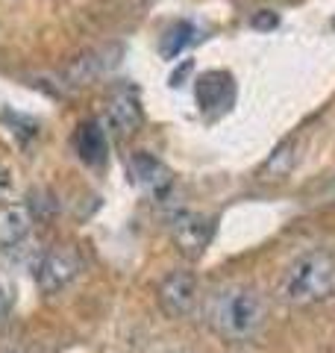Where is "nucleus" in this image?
<instances>
[{
  "label": "nucleus",
  "mask_w": 335,
  "mask_h": 353,
  "mask_svg": "<svg viewBox=\"0 0 335 353\" xmlns=\"http://www.w3.org/2000/svg\"><path fill=\"white\" fill-rule=\"evenodd\" d=\"M250 24H253L256 30H274V27L279 24V18H276L274 12H267V9H265V12H259V15H256V18L250 21Z\"/></svg>",
  "instance_id": "13"
},
{
  "label": "nucleus",
  "mask_w": 335,
  "mask_h": 353,
  "mask_svg": "<svg viewBox=\"0 0 335 353\" xmlns=\"http://www.w3.org/2000/svg\"><path fill=\"white\" fill-rule=\"evenodd\" d=\"M6 312H9V294H6L3 285H0V321L6 318Z\"/></svg>",
  "instance_id": "14"
},
{
  "label": "nucleus",
  "mask_w": 335,
  "mask_h": 353,
  "mask_svg": "<svg viewBox=\"0 0 335 353\" xmlns=\"http://www.w3.org/2000/svg\"><path fill=\"white\" fill-rule=\"evenodd\" d=\"M335 292V256L329 250H306L285 268L283 294L285 303L292 306H312L321 303Z\"/></svg>",
  "instance_id": "2"
},
{
  "label": "nucleus",
  "mask_w": 335,
  "mask_h": 353,
  "mask_svg": "<svg viewBox=\"0 0 335 353\" xmlns=\"http://www.w3.org/2000/svg\"><path fill=\"white\" fill-rule=\"evenodd\" d=\"M294 162H297V141L285 139L283 145H279L271 157L265 159V165L259 168V176H262V180H283V176L292 174Z\"/></svg>",
  "instance_id": "12"
},
{
  "label": "nucleus",
  "mask_w": 335,
  "mask_h": 353,
  "mask_svg": "<svg viewBox=\"0 0 335 353\" xmlns=\"http://www.w3.org/2000/svg\"><path fill=\"white\" fill-rule=\"evenodd\" d=\"M197 303V277L192 271L168 274L159 285V306L168 318H185Z\"/></svg>",
  "instance_id": "4"
},
{
  "label": "nucleus",
  "mask_w": 335,
  "mask_h": 353,
  "mask_svg": "<svg viewBox=\"0 0 335 353\" xmlns=\"http://www.w3.org/2000/svg\"><path fill=\"white\" fill-rule=\"evenodd\" d=\"M197 39H200V32H197V27L192 24V21H176V24H171V27L162 32L159 53H162L165 59H176L185 48H192Z\"/></svg>",
  "instance_id": "10"
},
{
  "label": "nucleus",
  "mask_w": 335,
  "mask_h": 353,
  "mask_svg": "<svg viewBox=\"0 0 335 353\" xmlns=\"http://www.w3.org/2000/svg\"><path fill=\"white\" fill-rule=\"evenodd\" d=\"M130 180L148 194H165L174 183V174L165 162H159L150 153H132L130 157Z\"/></svg>",
  "instance_id": "6"
},
{
  "label": "nucleus",
  "mask_w": 335,
  "mask_h": 353,
  "mask_svg": "<svg viewBox=\"0 0 335 353\" xmlns=\"http://www.w3.org/2000/svg\"><path fill=\"white\" fill-rule=\"evenodd\" d=\"M6 185H9V174H6L3 168H0V192H3V189H6Z\"/></svg>",
  "instance_id": "15"
},
{
  "label": "nucleus",
  "mask_w": 335,
  "mask_h": 353,
  "mask_svg": "<svg viewBox=\"0 0 335 353\" xmlns=\"http://www.w3.org/2000/svg\"><path fill=\"white\" fill-rule=\"evenodd\" d=\"M77 150H80V159L88 162V165H100L106 159V130H100V124L88 121V124L80 127L77 132Z\"/></svg>",
  "instance_id": "11"
},
{
  "label": "nucleus",
  "mask_w": 335,
  "mask_h": 353,
  "mask_svg": "<svg viewBox=\"0 0 335 353\" xmlns=\"http://www.w3.org/2000/svg\"><path fill=\"white\" fill-rule=\"evenodd\" d=\"M236 97V85L227 71H209L197 80V103L203 112H223Z\"/></svg>",
  "instance_id": "8"
},
{
  "label": "nucleus",
  "mask_w": 335,
  "mask_h": 353,
  "mask_svg": "<svg viewBox=\"0 0 335 353\" xmlns=\"http://www.w3.org/2000/svg\"><path fill=\"white\" fill-rule=\"evenodd\" d=\"M77 271H80V256L71 248H53L50 253H44V259L36 271L39 289L44 294H56L77 277Z\"/></svg>",
  "instance_id": "5"
},
{
  "label": "nucleus",
  "mask_w": 335,
  "mask_h": 353,
  "mask_svg": "<svg viewBox=\"0 0 335 353\" xmlns=\"http://www.w3.org/2000/svg\"><path fill=\"white\" fill-rule=\"evenodd\" d=\"M206 321L221 339L227 341H247L262 330L267 318L265 297L250 285H227L212 294Z\"/></svg>",
  "instance_id": "1"
},
{
  "label": "nucleus",
  "mask_w": 335,
  "mask_h": 353,
  "mask_svg": "<svg viewBox=\"0 0 335 353\" xmlns=\"http://www.w3.org/2000/svg\"><path fill=\"white\" fill-rule=\"evenodd\" d=\"M141 103L139 97L127 92V88H118L115 94L109 97V106H106V124L115 130V136H130L141 127Z\"/></svg>",
  "instance_id": "7"
},
{
  "label": "nucleus",
  "mask_w": 335,
  "mask_h": 353,
  "mask_svg": "<svg viewBox=\"0 0 335 353\" xmlns=\"http://www.w3.org/2000/svg\"><path fill=\"white\" fill-rule=\"evenodd\" d=\"M215 236V218L203 212H180L171 221V239L185 259H200Z\"/></svg>",
  "instance_id": "3"
},
{
  "label": "nucleus",
  "mask_w": 335,
  "mask_h": 353,
  "mask_svg": "<svg viewBox=\"0 0 335 353\" xmlns=\"http://www.w3.org/2000/svg\"><path fill=\"white\" fill-rule=\"evenodd\" d=\"M32 212L27 203H3L0 206V248H12L30 233Z\"/></svg>",
  "instance_id": "9"
}]
</instances>
